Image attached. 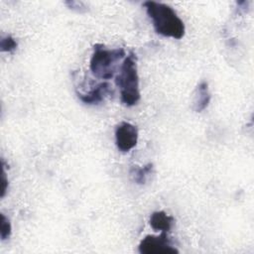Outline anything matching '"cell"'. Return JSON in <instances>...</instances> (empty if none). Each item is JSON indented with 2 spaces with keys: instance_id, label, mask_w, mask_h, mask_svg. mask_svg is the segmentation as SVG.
<instances>
[{
  "instance_id": "4",
  "label": "cell",
  "mask_w": 254,
  "mask_h": 254,
  "mask_svg": "<svg viewBox=\"0 0 254 254\" xmlns=\"http://www.w3.org/2000/svg\"><path fill=\"white\" fill-rule=\"evenodd\" d=\"M138 250L141 254H175L179 250L173 246L167 232L160 235H147L139 243Z\"/></svg>"
},
{
  "instance_id": "11",
  "label": "cell",
  "mask_w": 254,
  "mask_h": 254,
  "mask_svg": "<svg viewBox=\"0 0 254 254\" xmlns=\"http://www.w3.org/2000/svg\"><path fill=\"white\" fill-rule=\"evenodd\" d=\"M17 47H18V44H17L16 40L10 35L2 37L1 40H0V50H1V52L12 53L17 49Z\"/></svg>"
},
{
  "instance_id": "9",
  "label": "cell",
  "mask_w": 254,
  "mask_h": 254,
  "mask_svg": "<svg viewBox=\"0 0 254 254\" xmlns=\"http://www.w3.org/2000/svg\"><path fill=\"white\" fill-rule=\"evenodd\" d=\"M130 177L133 182L137 185H145L149 178L154 174V165L152 163H148L142 167L133 166L130 168Z\"/></svg>"
},
{
  "instance_id": "8",
  "label": "cell",
  "mask_w": 254,
  "mask_h": 254,
  "mask_svg": "<svg viewBox=\"0 0 254 254\" xmlns=\"http://www.w3.org/2000/svg\"><path fill=\"white\" fill-rule=\"evenodd\" d=\"M149 223L155 231L169 232L174 226L175 218L163 210H158L150 215Z\"/></svg>"
},
{
  "instance_id": "13",
  "label": "cell",
  "mask_w": 254,
  "mask_h": 254,
  "mask_svg": "<svg viewBox=\"0 0 254 254\" xmlns=\"http://www.w3.org/2000/svg\"><path fill=\"white\" fill-rule=\"evenodd\" d=\"M3 165V169H2V188H1V194L0 196L3 198L7 192V190H8V186H9V183H8V179L6 178V172H5V167H4V164L2 163Z\"/></svg>"
},
{
  "instance_id": "12",
  "label": "cell",
  "mask_w": 254,
  "mask_h": 254,
  "mask_svg": "<svg viewBox=\"0 0 254 254\" xmlns=\"http://www.w3.org/2000/svg\"><path fill=\"white\" fill-rule=\"evenodd\" d=\"M64 4L72 11H75L77 13H84L88 10L87 5L82 1H74V0H68L65 1Z\"/></svg>"
},
{
  "instance_id": "5",
  "label": "cell",
  "mask_w": 254,
  "mask_h": 254,
  "mask_svg": "<svg viewBox=\"0 0 254 254\" xmlns=\"http://www.w3.org/2000/svg\"><path fill=\"white\" fill-rule=\"evenodd\" d=\"M115 145L117 149L126 153L135 148L138 142V129L130 122L123 121L115 128Z\"/></svg>"
},
{
  "instance_id": "1",
  "label": "cell",
  "mask_w": 254,
  "mask_h": 254,
  "mask_svg": "<svg viewBox=\"0 0 254 254\" xmlns=\"http://www.w3.org/2000/svg\"><path fill=\"white\" fill-rule=\"evenodd\" d=\"M143 6L157 34L176 40L185 36V24L171 6L156 1H146Z\"/></svg>"
},
{
  "instance_id": "6",
  "label": "cell",
  "mask_w": 254,
  "mask_h": 254,
  "mask_svg": "<svg viewBox=\"0 0 254 254\" xmlns=\"http://www.w3.org/2000/svg\"><path fill=\"white\" fill-rule=\"evenodd\" d=\"M109 93H111V88H110V84L107 81L97 83L85 93H82L76 90V95L79 98V100L89 105L98 104L102 102Z\"/></svg>"
},
{
  "instance_id": "2",
  "label": "cell",
  "mask_w": 254,
  "mask_h": 254,
  "mask_svg": "<svg viewBox=\"0 0 254 254\" xmlns=\"http://www.w3.org/2000/svg\"><path fill=\"white\" fill-rule=\"evenodd\" d=\"M115 83L120 89V100L123 105L131 107L139 102L141 98L139 74L137 58L133 52L124 58L119 73L115 76Z\"/></svg>"
},
{
  "instance_id": "10",
  "label": "cell",
  "mask_w": 254,
  "mask_h": 254,
  "mask_svg": "<svg viewBox=\"0 0 254 254\" xmlns=\"http://www.w3.org/2000/svg\"><path fill=\"white\" fill-rule=\"evenodd\" d=\"M0 237L1 240H7L11 236L12 233V225L8 217L5 216V214L1 213L0 215Z\"/></svg>"
},
{
  "instance_id": "7",
  "label": "cell",
  "mask_w": 254,
  "mask_h": 254,
  "mask_svg": "<svg viewBox=\"0 0 254 254\" xmlns=\"http://www.w3.org/2000/svg\"><path fill=\"white\" fill-rule=\"evenodd\" d=\"M211 95L209 92L208 83L206 81H200L193 91L191 108L194 112L203 111L209 104Z\"/></svg>"
},
{
  "instance_id": "3",
  "label": "cell",
  "mask_w": 254,
  "mask_h": 254,
  "mask_svg": "<svg viewBox=\"0 0 254 254\" xmlns=\"http://www.w3.org/2000/svg\"><path fill=\"white\" fill-rule=\"evenodd\" d=\"M126 57L122 48L107 49L103 44H95L89 62L92 74L100 79H110L117 69V63Z\"/></svg>"
}]
</instances>
